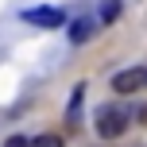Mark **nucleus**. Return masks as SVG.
I'll list each match as a JSON object with an SVG mask.
<instances>
[{
    "label": "nucleus",
    "mask_w": 147,
    "mask_h": 147,
    "mask_svg": "<svg viewBox=\"0 0 147 147\" xmlns=\"http://www.w3.org/2000/svg\"><path fill=\"white\" fill-rule=\"evenodd\" d=\"M4 147H27V136H8Z\"/></svg>",
    "instance_id": "nucleus-8"
},
{
    "label": "nucleus",
    "mask_w": 147,
    "mask_h": 147,
    "mask_svg": "<svg viewBox=\"0 0 147 147\" xmlns=\"http://www.w3.org/2000/svg\"><path fill=\"white\" fill-rule=\"evenodd\" d=\"M23 20H27V23H35V27L54 31V27H62V23H66V16H62L58 8H27V12H23Z\"/></svg>",
    "instance_id": "nucleus-2"
},
{
    "label": "nucleus",
    "mask_w": 147,
    "mask_h": 147,
    "mask_svg": "<svg viewBox=\"0 0 147 147\" xmlns=\"http://www.w3.org/2000/svg\"><path fill=\"white\" fill-rule=\"evenodd\" d=\"M140 120H143V124H147V105H143V109H140Z\"/></svg>",
    "instance_id": "nucleus-9"
},
{
    "label": "nucleus",
    "mask_w": 147,
    "mask_h": 147,
    "mask_svg": "<svg viewBox=\"0 0 147 147\" xmlns=\"http://www.w3.org/2000/svg\"><path fill=\"white\" fill-rule=\"evenodd\" d=\"M124 128H128V112L120 105H109L97 112V136L101 140H116V136H124Z\"/></svg>",
    "instance_id": "nucleus-1"
},
{
    "label": "nucleus",
    "mask_w": 147,
    "mask_h": 147,
    "mask_svg": "<svg viewBox=\"0 0 147 147\" xmlns=\"http://www.w3.org/2000/svg\"><path fill=\"white\" fill-rule=\"evenodd\" d=\"M143 74H147V70H143Z\"/></svg>",
    "instance_id": "nucleus-10"
},
{
    "label": "nucleus",
    "mask_w": 147,
    "mask_h": 147,
    "mask_svg": "<svg viewBox=\"0 0 147 147\" xmlns=\"http://www.w3.org/2000/svg\"><path fill=\"white\" fill-rule=\"evenodd\" d=\"M147 85V74L140 66H132V70H120L116 78H112V89L116 93H136V89H143Z\"/></svg>",
    "instance_id": "nucleus-3"
},
{
    "label": "nucleus",
    "mask_w": 147,
    "mask_h": 147,
    "mask_svg": "<svg viewBox=\"0 0 147 147\" xmlns=\"http://www.w3.org/2000/svg\"><path fill=\"white\" fill-rule=\"evenodd\" d=\"M81 97H85V85H78V89H74V97H70V109H66L70 120H78V112H81Z\"/></svg>",
    "instance_id": "nucleus-5"
},
{
    "label": "nucleus",
    "mask_w": 147,
    "mask_h": 147,
    "mask_svg": "<svg viewBox=\"0 0 147 147\" xmlns=\"http://www.w3.org/2000/svg\"><path fill=\"white\" fill-rule=\"evenodd\" d=\"M27 147H62L58 136H35V140H27Z\"/></svg>",
    "instance_id": "nucleus-6"
},
{
    "label": "nucleus",
    "mask_w": 147,
    "mask_h": 147,
    "mask_svg": "<svg viewBox=\"0 0 147 147\" xmlns=\"http://www.w3.org/2000/svg\"><path fill=\"white\" fill-rule=\"evenodd\" d=\"M93 31H97V23H93V20H74L66 35H70V43L78 47V43H89V39H93Z\"/></svg>",
    "instance_id": "nucleus-4"
},
{
    "label": "nucleus",
    "mask_w": 147,
    "mask_h": 147,
    "mask_svg": "<svg viewBox=\"0 0 147 147\" xmlns=\"http://www.w3.org/2000/svg\"><path fill=\"white\" fill-rule=\"evenodd\" d=\"M116 16H120V4H116V0H109V4L101 8V20H105V23H112Z\"/></svg>",
    "instance_id": "nucleus-7"
}]
</instances>
